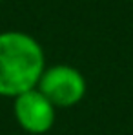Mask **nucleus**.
<instances>
[{"mask_svg": "<svg viewBox=\"0 0 133 135\" xmlns=\"http://www.w3.org/2000/svg\"><path fill=\"white\" fill-rule=\"evenodd\" d=\"M57 112L58 110L37 88L13 99L15 120L29 135H44L51 132L57 120Z\"/></svg>", "mask_w": 133, "mask_h": 135, "instance_id": "obj_3", "label": "nucleus"}, {"mask_svg": "<svg viewBox=\"0 0 133 135\" xmlns=\"http://www.w3.org/2000/svg\"><path fill=\"white\" fill-rule=\"evenodd\" d=\"M46 68L44 47L35 37L15 29L0 33V97L17 99L35 90Z\"/></svg>", "mask_w": 133, "mask_h": 135, "instance_id": "obj_1", "label": "nucleus"}, {"mask_svg": "<svg viewBox=\"0 0 133 135\" xmlns=\"http://www.w3.org/2000/svg\"><path fill=\"white\" fill-rule=\"evenodd\" d=\"M0 4H2V0H0Z\"/></svg>", "mask_w": 133, "mask_h": 135, "instance_id": "obj_4", "label": "nucleus"}, {"mask_svg": "<svg viewBox=\"0 0 133 135\" xmlns=\"http://www.w3.org/2000/svg\"><path fill=\"white\" fill-rule=\"evenodd\" d=\"M37 90L57 110H67L82 102L88 93V82L80 69L69 64H57L46 68Z\"/></svg>", "mask_w": 133, "mask_h": 135, "instance_id": "obj_2", "label": "nucleus"}]
</instances>
